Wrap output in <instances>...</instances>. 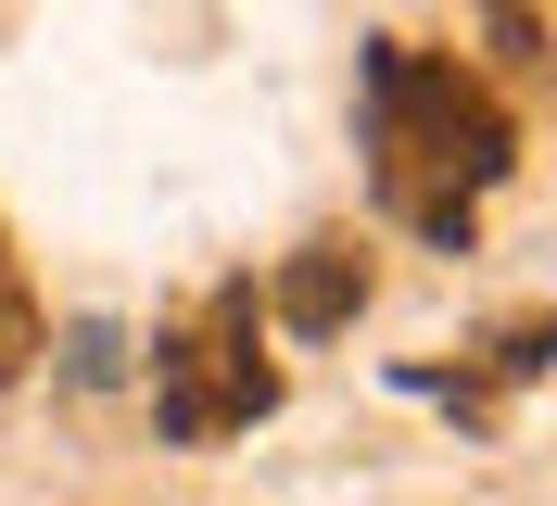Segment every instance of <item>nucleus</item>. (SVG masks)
Returning a JSON list of instances; mask_svg holds the SVG:
<instances>
[{
	"label": "nucleus",
	"mask_w": 557,
	"mask_h": 506,
	"mask_svg": "<svg viewBox=\"0 0 557 506\" xmlns=\"http://www.w3.org/2000/svg\"><path fill=\"white\" fill-rule=\"evenodd\" d=\"M26 355H38V304L26 279H0V380H26Z\"/></svg>",
	"instance_id": "obj_4"
},
{
	"label": "nucleus",
	"mask_w": 557,
	"mask_h": 506,
	"mask_svg": "<svg viewBox=\"0 0 557 506\" xmlns=\"http://www.w3.org/2000/svg\"><path fill=\"white\" fill-rule=\"evenodd\" d=\"M152 405H165L177 443H215V431H253L278 405V368L253 355V279H215L165 342H152Z\"/></svg>",
	"instance_id": "obj_2"
},
{
	"label": "nucleus",
	"mask_w": 557,
	"mask_h": 506,
	"mask_svg": "<svg viewBox=\"0 0 557 506\" xmlns=\"http://www.w3.org/2000/svg\"><path fill=\"white\" fill-rule=\"evenodd\" d=\"M0 279H13V254H0Z\"/></svg>",
	"instance_id": "obj_6"
},
{
	"label": "nucleus",
	"mask_w": 557,
	"mask_h": 506,
	"mask_svg": "<svg viewBox=\"0 0 557 506\" xmlns=\"http://www.w3.org/2000/svg\"><path fill=\"white\" fill-rule=\"evenodd\" d=\"M494 38H507V64H532V51H545V26H532V0H494Z\"/></svg>",
	"instance_id": "obj_5"
},
{
	"label": "nucleus",
	"mask_w": 557,
	"mask_h": 506,
	"mask_svg": "<svg viewBox=\"0 0 557 506\" xmlns=\"http://www.w3.org/2000/svg\"><path fill=\"white\" fill-rule=\"evenodd\" d=\"M355 304H368V254H355V240H305V254H292V267H278V292H267V317L278 330H343Z\"/></svg>",
	"instance_id": "obj_3"
},
{
	"label": "nucleus",
	"mask_w": 557,
	"mask_h": 506,
	"mask_svg": "<svg viewBox=\"0 0 557 506\" xmlns=\"http://www.w3.org/2000/svg\"><path fill=\"white\" fill-rule=\"evenodd\" d=\"M368 152H381V202L418 240H469L482 190L520 165V114L469 64H431V51L381 38L368 51Z\"/></svg>",
	"instance_id": "obj_1"
}]
</instances>
